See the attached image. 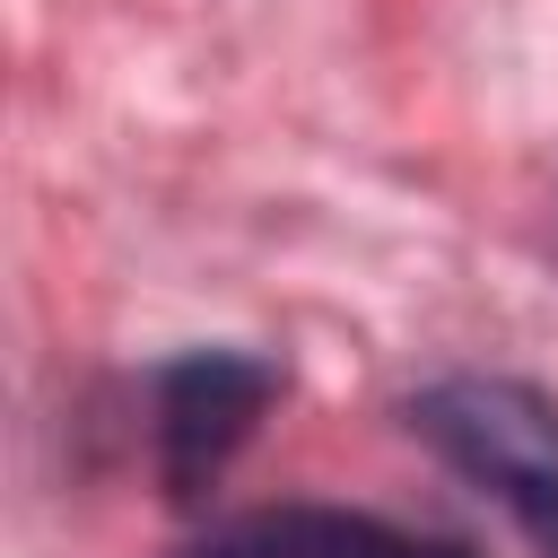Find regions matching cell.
Here are the masks:
<instances>
[{"instance_id": "cell-1", "label": "cell", "mask_w": 558, "mask_h": 558, "mask_svg": "<svg viewBox=\"0 0 558 558\" xmlns=\"http://www.w3.org/2000/svg\"><path fill=\"white\" fill-rule=\"evenodd\" d=\"M410 427L462 480H480L541 541V558H558V410H549V392H532L514 375H445L410 401Z\"/></svg>"}, {"instance_id": "cell-4", "label": "cell", "mask_w": 558, "mask_h": 558, "mask_svg": "<svg viewBox=\"0 0 558 558\" xmlns=\"http://www.w3.org/2000/svg\"><path fill=\"white\" fill-rule=\"evenodd\" d=\"M183 558H279V549H270V532H262V514H253V523H235V532H209V541L183 549Z\"/></svg>"}, {"instance_id": "cell-2", "label": "cell", "mask_w": 558, "mask_h": 558, "mask_svg": "<svg viewBox=\"0 0 558 558\" xmlns=\"http://www.w3.org/2000/svg\"><path fill=\"white\" fill-rule=\"evenodd\" d=\"M279 401V366L270 357H244V349H192L157 375V471H166V497H201L235 445L253 436V418Z\"/></svg>"}, {"instance_id": "cell-3", "label": "cell", "mask_w": 558, "mask_h": 558, "mask_svg": "<svg viewBox=\"0 0 558 558\" xmlns=\"http://www.w3.org/2000/svg\"><path fill=\"white\" fill-rule=\"evenodd\" d=\"M262 532L279 558H471L453 541H418V532H392V523L340 514V506H279V514H262Z\"/></svg>"}]
</instances>
